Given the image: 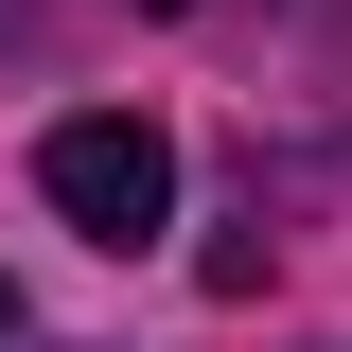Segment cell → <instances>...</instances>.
Listing matches in <instances>:
<instances>
[{"mask_svg": "<svg viewBox=\"0 0 352 352\" xmlns=\"http://www.w3.org/2000/svg\"><path fill=\"white\" fill-rule=\"evenodd\" d=\"M36 194L88 229V247H159L176 229V141L141 124V106H71V124L36 141Z\"/></svg>", "mask_w": 352, "mask_h": 352, "instance_id": "1", "label": "cell"}, {"mask_svg": "<svg viewBox=\"0 0 352 352\" xmlns=\"http://www.w3.org/2000/svg\"><path fill=\"white\" fill-rule=\"evenodd\" d=\"M0 352H36V300H18V282H0Z\"/></svg>", "mask_w": 352, "mask_h": 352, "instance_id": "2", "label": "cell"}, {"mask_svg": "<svg viewBox=\"0 0 352 352\" xmlns=\"http://www.w3.org/2000/svg\"><path fill=\"white\" fill-rule=\"evenodd\" d=\"M159 18H194V0H159Z\"/></svg>", "mask_w": 352, "mask_h": 352, "instance_id": "3", "label": "cell"}]
</instances>
